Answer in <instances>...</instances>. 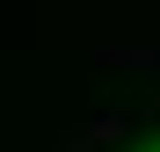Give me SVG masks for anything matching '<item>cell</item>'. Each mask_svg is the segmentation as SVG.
<instances>
[{
    "label": "cell",
    "instance_id": "7a4b0ae2",
    "mask_svg": "<svg viewBox=\"0 0 160 152\" xmlns=\"http://www.w3.org/2000/svg\"><path fill=\"white\" fill-rule=\"evenodd\" d=\"M153 116H160V101H153Z\"/></svg>",
    "mask_w": 160,
    "mask_h": 152
},
{
    "label": "cell",
    "instance_id": "6da1fadb",
    "mask_svg": "<svg viewBox=\"0 0 160 152\" xmlns=\"http://www.w3.org/2000/svg\"><path fill=\"white\" fill-rule=\"evenodd\" d=\"M124 131H131V116L109 109V116H95V123H80V131H66L58 152H102V145H124Z\"/></svg>",
    "mask_w": 160,
    "mask_h": 152
},
{
    "label": "cell",
    "instance_id": "3957f363",
    "mask_svg": "<svg viewBox=\"0 0 160 152\" xmlns=\"http://www.w3.org/2000/svg\"><path fill=\"white\" fill-rule=\"evenodd\" d=\"M146 152H160V145H146Z\"/></svg>",
    "mask_w": 160,
    "mask_h": 152
}]
</instances>
